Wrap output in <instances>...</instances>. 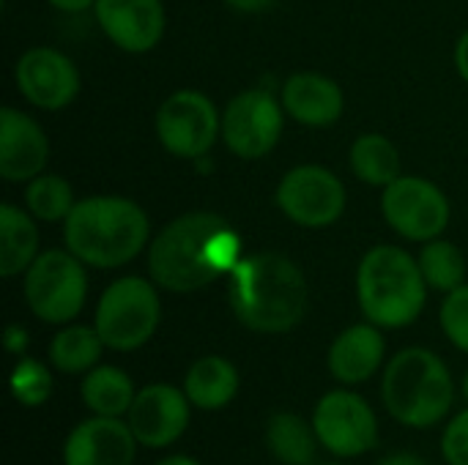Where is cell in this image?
I'll return each mask as SVG.
<instances>
[{
	"label": "cell",
	"mask_w": 468,
	"mask_h": 465,
	"mask_svg": "<svg viewBox=\"0 0 468 465\" xmlns=\"http://www.w3.org/2000/svg\"><path fill=\"white\" fill-rule=\"evenodd\" d=\"M228 280L230 310L236 321L255 334H288L307 315V277L280 252L244 255Z\"/></svg>",
	"instance_id": "obj_1"
},
{
	"label": "cell",
	"mask_w": 468,
	"mask_h": 465,
	"mask_svg": "<svg viewBox=\"0 0 468 465\" xmlns=\"http://www.w3.org/2000/svg\"><path fill=\"white\" fill-rule=\"evenodd\" d=\"M66 249L88 269L110 271L132 263L151 244V222L140 203L123 195L77 200L63 222Z\"/></svg>",
	"instance_id": "obj_2"
},
{
	"label": "cell",
	"mask_w": 468,
	"mask_h": 465,
	"mask_svg": "<svg viewBox=\"0 0 468 465\" xmlns=\"http://www.w3.org/2000/svg\"><path fill=\"white\" fill-rule=\"evenodd\" d=\"M381 400L398 425L431 430L455 406V378L447 362L431 348H403L384 367Z\"/></svg>",
	"instance_id": "obj_3"
},
{
	"label": "cell",
	"mask_w": 468,
	"mask_h": 465,
	"mask_svg": "<svg viewBox=\"0 0 468 465\" xmlns=\"http://www.w3.org/2000/svg\"><path fill=\"white\" fill-rule=\"evenodd\" d=\"M428 291L420 260L403 247L378 244L356 266L359 310L378 329L411 326L428 304Z\"/></svg>",
	"instance_id": "obj_4"
},
{
	"label": "cell",
	"mask_w": 468,
	"mask_h": 465,
	"mask_svg": "<svg viewBox=\"0 0 468 465\" xmlns=\"http://www.w3.org/2000/svg\"><path fill=\"white\" fill-rule=\"evenodd\" d=\"M228 219L214 211H189L170 219L148 244V277L167 293H197L219 280L208 247Z\"/></svg>",
	"instance_id": "obj_5"
},
{
	"label": "cell",
	"mask_w": 468,
	"mask_h": 465,
	"mask_svg": "<svg viewBox=\"0 0 468 465\" xmlns=\"http://www.w3.org/2000/svg\"><path fill=\"white\" fill-rule=\"evenodd\" d=\"M162 321L159 285L145 277H121L99 296L93 326L115 354H132L151 343Z\"/></svg>",
	"instance_id": "obj_6"
},
{
	"label": "cell",
	"mask_w": 468,
	"mask_h": 465,
	"mask_svg": "<svg viewBox=\"0 0 468 465\" xmlns=\"http://www.w3.org/2000/svg\"><path fill=\"white\" fill-rule=\"evenodd\" d=\"M88 266L69 249H44L22 274L27 310L52 326L71 323L88 301Z\"/></svg>",
	"instance_id": "obj_7"
},
{
	"label": "cell",
	"mask_w": 468,
	"mask_h": 465,
	"mask_svg": "<svg viewBox=\"0 0 468 465\" xmlns=\"http://www.w3.org/2000/svg\"><path fill=\"white\" fill-rule=\"evenodd\" d=\"M154 129L170 156L197 162L222 137V112L203 90L181 88L159 104Z\"/></svg>",
	"instance_id": "obj_8"
},
{
	"label": "cell",
	"mask_w": 468,
	"mask_h": 465,
	"mask_svg": "<svg viewBox=\"0 0 468 465\" xmlns=\"http://www.w3.org/2000/svg\"><path fill=\"white\" fill-rule=\"evenodd\" d=\"M285 115L280 96L266 88H247L222 110V143L233 156L258 162L277 148Z\"/></svg>",
	"instance_id": "obj_9"
},
{
	"label": "cell",
	"mask_w": 468,
	"mask_h": 465,
	"mask_svg": "<svg viewBox=\"0 0 468 465\" xmlns=\"http://www.w3.org/2000/svg\"><path fill=\"white\" fill-rule=\"evenodd\" d=\"M274 203L296 227L324 230L346 214L348 192L329 167L299 164L280 178Z\"/></svg>",
	"instance_id": "obj_10"
},
{
	"label": "cell",
	"mask_w": 468,
	"mask_h": 465,
	"mask_svg": "<svg viewBox=\"0 0 468 465\" xmlns=\"http://www.w3.org/2000/svg\"><path fill=\"white\" fill-rule=\"evenodd\" d=\"M326 452L340 460L362 458L378 447V417L370 403L351 389L326 392L310 417Z\"/></svg>",
	"instance_id": "obj_11"
},
{
	"label": "cell",
	"mask_w": 468,
	"mask_h": 465,
	"mask_svg": "<svg viewBox=\"0 0 468 465\" xmlns=\"http://www.w3.org/2000/svg\"><path fill=\"white\" fill-rule=\"evenodd\" d=\"M384 222L406 241L428 244L450 225L447 195L422 175H400L381 192Z\"/></svg>",
	"instance_id": "obj_12"
},
{
	"label": "cell",
	"mask_w": 468,
	"mask_h": 465,
	"mask_svg": "<svg viewBox=\"0 0 468 465\" xmlns=\"http://www.w3.org/2000/svg\"><path fill=\"white\" fill-rule=\"evenodd\" d=\"M14 82L27 104L58 112L77 99L80 69L55 47H30L14 66Z\"/></svg>",
	"instance_id": "obj_13"
},
{
	"label": "cell",
	"mask_w": 468,
	"mask_h": 465,
	"mask_svg": "<svg viewBox=\"0 0 468 465\" xmlns=\"http://www.w3.org/2000/svg\"><path fill=\"white\" fill-rule=\"evenodd\" d=\"M126 422L145 449H167L189 430L192 403L184 389L173 384H148L137 389Z\"/></svg>",
	"instance_id": "obj_14"
},
{
	"label": "cell",
	"mask_w": 468,
	"mask_h": 465,
	"mask_svg": "<svg viewBox=\"0 0 468 465\" xmlns=\"http://www.w3.org/2000/svg\"><path fill=\"white\" fill-rule=\"evenodd\" d=\"M93 16L101 33L129 55L156 49L167 25L162 0H96Z\"/></svg>",
	"instance_id": "obj_15"
},
{
	"label": "cell",
	"mask_w": 468,
	"mask_h": 465,
	"mask_svg": "<svg viewBox=\"0 0 468 465\" xmlns=\"http://www.w3.org/2000/svg\"><path fill=\"white\" fill-rule=\"evenodd\" d=\"M137 439L126 419L88 417L63 441V465H134Z\"/></svg>",
	"instance_id": "obj_16"
},
{
	"label": "cell",
	"mask_w": 468,
	"mask_h": 465,
	"mask_svg": "<svg viewBox=\"0 0 468 465\" xmlns=\"http://www.w3.org/2000/svg\"><path fill=\"white\" fill-rule=\"evenodd\" d=\"M49 140L36 118L16 107L0 110V178L27 184L47 173Z\"/></svg>",
	"instance_id": "obj_17"
},
{
	"label": "cell",
	"mask_w": 468,
	"mask_h": 465,
	"mask_svg": "<svg viewBox=\"0 0 468 465\" xmlns=\"http://www.w3.org/2000/svg\"><path fill=\"white\" fill-rule=\"evenodd\" d=\"M387 359V340L370 321L343 329L326 354L329 375L343 386L367 384Z\"/></svg>",
	"instance_id": "obj_18"
},
{
	"label": "cell",
	"mask_w": 468,
	"mask_h": 465,
	"mask_svg": "<svg viewBox=\"0 0 468 465\" xmlns=\"http://www.w3.org/2000/svg\"><path fill=\"white\" fill-rule=\"evenodd\" d=\"M280 101L288 118L310 129H324L337 123L346 110L343 88L332 77L318 71L291 74L280 88Z\"/></svg>",
	"instance_id": "obj_19"
},
{
	"label": "cell",
	"mask_w": 468,
	"mask_h": 465,
	"mask_svg": "<svg viewBox=\"0 0 468 465\" xmlns=\"http://www.w3.org/2000/svg\"><path fill=\"white\" fill-rule=\"evenodd\" d=\"M181 389L186 392L192 408L214 414V411L228 408L239 397L241 375L230 359L208 354V356H200L197 362H192V367L184 375Z\"/></svg>",
	"instance_id": "obj_20"
},
{
	"label": "cell",
	"mask_w": 468,
	"mask_h": 465,
	"mask_svg": "<svg viewBox=\"0 0 468 465\" xmlns=\"http://www.w3.org/2000/svg\"><path fill=\"white\" fill-rule=\"evenodd\" d=\"M38 219L14 203L0 206V274L5 280L22 277L38 252Z\"/></svg>",
	"instance_id": "obj_21"
},
{
	"label": "cell",
	"mask_w": 468,
	"mask_h": 465,
	"mask_svg": "<svg viewBox=\"0 0 468 465\" xmlns=\"http://www.w3.org/2000/svg\"><path fill=\"white\" fill-rule=\"evenodd\" d=\"M271 458L282 465H315L321 441L313 422L302 419L293 411H277L269 417L263 430Z\"/></svg>",
	"instance_id": "obj_22"
},
{
	"label": "cell",
	"mask_w": 468,
	"mask_h": 465,
	"mask_svg": "<svg viewBox=\"0 0 468 465\" xmlns=\"http://www.w3.org/2000/svg\"><path fill=\"white\" fill-rule=\"evenodd\" d=\"M134 395H137L134 381L129 378V373H123L115 365H96L90 373L82 375V384H80V400L96 417L126 419L134 403Z\"/></svg>",
	"instance_id": "obj_23"
},
{
	"label": "cell",
	"mask_w": 468,
	"mask_h": 465,
	"mask_svg": "<svg viewBox=\"0 0 468 465\" xmlns=\"http://www.w3.org/2000/svg\"><path fill=\"white\" fill-rule=\"evenodd\" d=\"M348 167L362 184L381 186V189L403 175L398 145L387 134H378V132H365L351 143Z\"/></svg>",
	"instance_id": "obj_24"
},
{
	"label": "cell",
	"mask_w": 468,
	"mask_h": 465,
	"mask_svg": "<svg viewBox=\"0 0 468 465\" xmlns=\"http://www.w3.org/2000/svg\"><path fill=\"white\" fill-rule=\"evenodd\" d=\"M104 348L96 326L66 323L49 343V365L63 375H85L101 362Z\"/></svg>",
	"instance_id": "obj_25"
},
{
	"label": "cell",
	"mask_w": 468,
	"mask_h": 465,
	"mask_svg": "<svg viewBox=\"0 0 468 465\" xmlns=\"http://www.w3.org/2000/svg\"><path fill=\"white\" fill-rule=\"evenodd\" d=\"M417 260H420L422 277L431 291L450 293L466 282V258L447 238H433V241L422 244Z\"/></svg>",
	"instance_id": "obj_26"
},
{
	"label": "cell",
	"mask_w": 468,
	"mask_h": 465,
	"mask_svg": "<svg viewBox=\"0 0 468 465\" xmlns=\"http://www.w3.org/2000/svg\"><path fill=\"white\" fill-rule=\"evenodd\" d=\"M74 206V189L58 173H41L25 186V208L38 222H66Z\"/></svg>",
	"instance_id": "obj_27"
},
{
	"label": "cell",
	"mask_w": 468,
	"mask_h": 465,
	"mask_svg": "<svg viewBox=\"0 0 468 465\" xmlns=\"http://www.w3.org/2000/svg\"><path fill=\"white\" fill-rule=\"evenodd\" d=\"M52 373L38 359L22 356L11 370V395L22 408H38L52 397Z\"/></svg>",
	"instance_id": "obj_28"
},
{
	"label": "cell",
	"mask_w": 468,
	"mask_h": 465,
	"mask_svg": "<svg viewBox=\"0 0 468 465\" xmlns=\"http://www.w3.org/2000/svg\"><path fill=\"white\" fill-rule=\"evenodd\" d=\"M439 323L444 337L458 348L468 354V285L463 282L461 288L444 293L441 310H439Z\"/></svg>",
	"instance_id": "obj_29"
},
{
	"label": "cell",
	"mask_w": 468,
	"mask_h": 465,
	"mask_svg": "<svg viewBox=\"0 0 468 465\" xmlns=\"http://www.w3.org/2000/svg\"><path fill=\"white\" fill-rule=\"evenodd\" d=\"M441 455L447 465H468V408L452 417L441 433Z\"/></svg>",
	"instance_id": "obj_30"
},
{
	"label": "cell",
	"mask_w": 468,
	"mask_h": 465,
	"mask_svg": "<svg viewBox=\"0 0 468 465\" xmlns=\"http://www.w3.org/2000/svg\"><path fill=\"white\" fill-rule=\"evenodd\" d=\"M3 343H5V351H8L11 356L22 359V356H25V351H27V345H30V334H27V329H25V326H19V323H8V329H5V334H3Z\"/></svg>",
	"instance_id": "obj_31"
},
{
	"label": "cell",
	"mask_w": 468,
	"mask_h": 465,
	"mask_svg": "<svg viewBox=\"0 0 468 465\" xmlns=\"http://www.w3.org/2000/svg\"><path fill=\"white\" fill-rule=\"evenodd\" d=\"M452 60H455V69H458L461 79L468 85V30L461 33V38L455 44V52H452Z\"/></svg>",
	"instance_id": "obj_32"
},
{
	"label": "cell",
	"mask_w": 468,
	"mask_h": 465,
	"mask_svg": "<svg viewBox=\"0 0 468 465\" xmlns=\"http://www.w3.org/2000/svg\"><path fill=\"white\" fill-rule=\"evenodd\" d=\"M277 0H225V5H230L239 14H261L269 11Z\"/></svg>",
	"instance_id": "obj_33"
},
{
	"label": "cell",
	"mask_w": 468,
	"mask_h": 465,
	"mask_svg": "<svg viewBox=\"0 0 468 465\" xmlns=\"http://www.w3.org/2000/svg\"><path fill=\"white\" fill-rule=\"evenodd\" d=\"M55 11H63V14H85V11H93L96 0H47Z\"/></svg>",
	"instance_id": "obj_34"
},
{
	"label": "cell",
	"mask_w": 468,
	"mask_h": 465,
	"mask_svg": "<svg viewBox=\"0 0 468 465\" xmlns=\"http://www.w3.org/2000/svg\"><path fill=\"white\" fill-rule=\"evenodd\" d=\"M376 465H431L428 460H422L420 455H411V452H395L384 460H378Z\"/></svg>",
	"instance_id": "obj_35"
},
{
	"label": "cell",
	"mask_w": 468,
	"mask_h": 465,
	"mask_svg": "<svg viewBox=\"0 0 468 465\" xmlns=\"http://www.w3.org/2000/svg\"><path fill=\"white\" fill-rule=\"evenodd\" d=\"M154 465H203L197 463L195 458H189V455H167V458H162L159 463Z\"/></svg>",
	"instance_id": "obj_36"
},
{
	"label": "cell",
	"mask_w": 468,
	"mask_h": 465,
	"mask_svg": "<svg viewBox=\"0 0 468 465\" xmlns=\"http://www.w3.org/2000/svg\"><path fill=\"white\" fill-rule=\"evenodd\" d=\"M461 392H463V400L468 403V370L466 375H463V384H461Z\"/></svg>",
	"instance_id": "obj_37"
},
{
	"label": "cell",
	"mask_w": 468,
	"mask_h": 465,
	"mask_svg": "<svg viewBox=\"0 0 468 465\" xmlns=\"http://www.w3.org/2000/svg\"><path fill=\"white\" fill-rule=\"evenodd\" d=\"M324 465H343V463H324Z\"/></svg>",
	"instance_id": "obj_38"
}]
</instances>
